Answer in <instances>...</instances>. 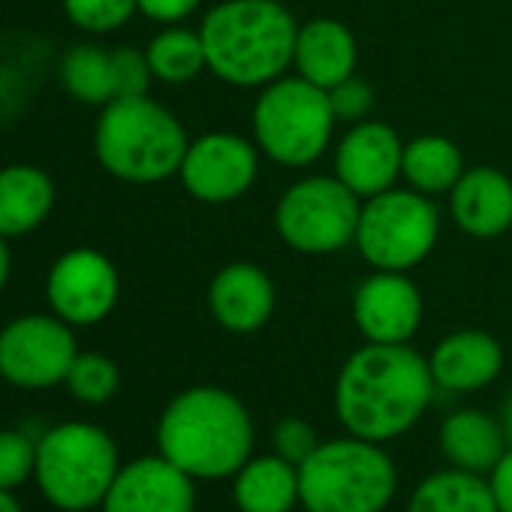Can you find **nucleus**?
<instances>
[{
    "label": "nucleus",
    "instance_id": "28",
    "mask_svg": "<svg viewBox=\"0 0 512 512\" xmlns=\"http://www.w3.org/2000/svg\"><path fill=\"white\" fill-rule=\"evenodd\" d=\"M139 10L136 0H64L67 19L85 34H112Z\"/></svg>",
    "mask_w": 512,
    "mask_h": 512
},
{
    "label": "nucleus",
    "instance_id": "8",
    "mask_svg": "<svg viewBox=\"0 0 512 512\" xmlns=\"http://www.w3.org/2000/svg\"><path fill=\"white\" fill-rule=\"evenodd\" d=\"M440 235V214L431 196L419 190L389 187L362 199L356 226V247L362 260L380 272H410L434 250Z\"/></svg>",
    "mask_w": 512,
    "mask_h": 512
},
{
    "label": "nucleus",
    "instance_id": "23",
    "mask_svg": "<svg viewBox=\"0 0 512 512\" xmlns=\"http://www.w3.org/2000/svg\"><path fill=\"white\" fill-rule=\"evenodd\" d=\"M407 512H500V509L482 473L449 467L425 476L416 485Z\"/></svg>",
    "mask_w": 512,
    "mask_h": 512
},
{
    "label": "nucleus",
    "instance_id": "20",
    "mask_svg": "<svg viewBox=\"0 0 512 512\" xmlns=\"http://www.w3.org/2000/svg\"><path fill=\"white\" fill-rule=\"evenodd\" d=\"M440 449L452 467L470 473H491L506 455L509 440L500 419L482 410H455L440 425Z\"/></svg>",
    "mask_w": 512,
    "mask_h": 512
},
{
    "label": "nucleus",
    "instance_id": "26",
    "mask_svg": "<svg viewBox=\"0 0 512 512\" xmlns=\"http://www.w3.org/2000/svg\"><path fill=\"white\" fill-rule=\"evenodd\" d=\"M61 79L64 88L88 106H106L115 100V70H112V52L79 43L73 46L61 61Z\"/></svg>",
    "mask_w": 512,
    "mask_h": 512
},
{
    "label": "nucleus",
    "instance_id": "9",
    "mask_svg": "<svg viewBox=\"0 0 512 512\" xmlns=\"http://www.w3.org/2000/svg\"><path fill=\"white\" fill-rule=\"evenodd\" d=\"M359 214L362 199L338 175H308L278 199L275 229L290 250L326 256L356 241Z\"/></svg>",
    "mask_w": 512,
    "mask_h": 512
},
{
    "label": "nucleus",
    "instance_id": "22",
    "mask_svg": "<svg viewBox=\"0 0 512 512\" xmlns=\"http://www.w3.org/2000/svg\"><path fill=\"white\" fill-rule=\"evenodd\" d=\"M55 205V184L40 166L16 163L0 169V235L37 229Z\"/></svg>",
    "mask_w": 512,
    "mask_h": 512
},
{
    "label": "nucleus",
    "instance_id": "33",
    "mask_svg": "<svg viewBox=\"0 0 512 512\" xmlns=\"http://www.w3.org/2000/svg\"><path fill=\"white\" fill-rule=\"evenodd\" d=\"M136 4H139L142 16L163 22V25H175V22L187 19L190 13H196L202 0H136Z\"/></svg>",
    "mask_w": 512,
    "mask_h": 512
},
{
    "label": "nucleus",
    "instance_id": "32",
    "mask_svg": "<svg viewBox=\"0 0 512 512\" xmlns=\"http://www.w3.org/2000/svg\"><path fill=\"white\" fill-rule=\"evenodd\" d=\"M329 100H332V109H335L338 121L356 124V121L368 118V112L374 106V91L359 76H350L347 82H341V85H335L329 91Z\"/></svg>",
    "mask_w": 512,
    "mask_h": 512
},
{
    "label": "nucleus",
    "instance_id": "7",
    "mask_svg": "<svg viewBox=\"0 0 512 512\" xmlns=\"http://www.w3.org/2000/svg\"><path fill=\"white\" fill-rule=\"evenodd\" d=\"M115 440L88 422H64L37 443V482L46 500L64 512L103 506L118 476Z\"/></svg>",
    "mask_w": 512,
    "mask_h": 512
},
{
    "label": "nucleus",
    "instance_id": "11",
    "mask_svg": "<svg viewBox=\"0 0 512 512\" xmlns=\"http://www.w3.org/2000/svg\"><path fill=\"white\" fill-rule=\"evenodd\" d=\"M260 172V148L238 133H205L184 151L178 178L184 190L205 205L241 199Z\"/></svg>",
    "mask_w": 512,
    "mask_h": 512
},
{
    "label": "nucleus",
    "instance_id": "31",
    "mask_svg": "<svg viewBox=\"0 0 512 512\" xmlns=\"http://www.w3.org/2000/svg\"><path fill=\"white\" fill-rule=\"evenodd\" d=\"M275 452L287 461H293L296 467L302 461H308L314 455V449L323 443L314 431V425L308 419H299V416H284L278 425H275Z\"/></svg>",
    "mask_w": 512,
    "mask_h": 512
},
{
    "label": "nucleus",
    "instance_id": "14",
    "mask_svg": "<svg viewBox=\"0 0 512 512\" xmlns=\"http://www.w3.org/2000/svg\"><path fill=\"white\" fill-rule=\"evenodd\" d=\"M404 142L383 121H356L335 148V175L359 196L371 199L401 178Z\"/></svg>",
    "mask_w": 512,
    "mask_h": 512
},
{
    "label": "nucleus",
    "instance_id": "3",
    "mask_svg": "<svg viewBox=\"0 0 512 512\" xmlns=\"http://www.w3.org/2000/svg\"><path fill=\"white\" fill-rule=\"evenodd\" d=\"M160 455L193 479L235 476L253 452V419L232 392L193 386L175 395L157 425Z\"/></svg>",
    "mask_w": 512,
    "mask_h": 512
},
{
    "label": "nucleus",
    "instance_id": "17",
    "mask_svg": "<svg viewBox=\"0 0 512 512\" xmlns=\"http://www.w3.org/2000/svg\"><path fill=\"white\" fill-rule=\"evenodd\" d=\"M449 211L461 232L473 238H497L512 226V181L494 166L464 169L449 190Z\"/></svg>",
    "mask_w": 512,
    "mask_h": 512
},
{
    "label": "nucleus",
    "instance_id": "15",
    "mask_svg": "<svg viewBox=\"0 0 512 512\" xmlns=\"http://www.w3.org/2000/svg\"><path fill=\"white\" fill-rule=\"evenodd\" d=\"M196 479L163 455L124 464L103 500V512H196Z\"/></svg>",
    "mask_w": 512,
    "mask_h": 512
},
{
    "label": "nucleus",
    "instance_id": "19",
    "mask_svg": "<svg viewBox=\"0 0 512 512\" xmlns=\"http://www.w3.org/2000/svg\"><path fill=\"white\" fill-rule=\"evenodd\" d=\"M359 46L353 31L338 19H311L299 25L293 67L296 76L308 79L311 85L332 91L335 85L356 76Z\"/></svg>",
    "mask_w": 512,
    "mask_h": 512
},
{
    "label": "nucleus",
    "instance_id": "18",
    "mask_svg": "<svg viewBox=\"0 0 512 512\" xmlns=\"http://www.w3.org/2000/svg\"><path fill=\"white\" fill-rule=\"evenodd\" d=\"M437 389L479 392L491 386L503 371V347L497 338L479 329H461L446 335L428 356Z\"/></svg>",
    "mask_w": 512,
    "mask_h": 512
},
{
    "label": "nucleus",
    "instance_id": "5",
    "mask_svg": "<svg viewBox=\"0 0 512 512\" xmlns=\"http://www.w3.org/2000/svg\"><path fill=\"white\" fill-rule=\"evenodd\" d=\"M398 488V470L383 443L362 437L323 440L299 464V497L308 512H383Z\"/></svg>",
    "mask_w": 512,
    "mask_h": 512
},
{
    "label": "nucleus",
    "instance_id": "12",
    "mask_svg": "<svg viewBox=\"0 0 512 512\" xmlns=\"http://www.w3.org/2000/svg\"><path fill=\"white\" fill-rule=\"evenodd\" d=\"M46 290L52 311L64 323L94 326L115 311L121 281L109 256L91 247H76L52 266Z\"/></svg>",
    "mask_w": 512,
    "mask_h": 512
},
{
    "label": "nucleus",
    "instance_id": "36",
    "mask_svg": "<svg viewBox=\"0 0 512 512\" xmlns=\"http://www.w3.org/2000/svg\"><path fill=\"white\" fill-rule=\"evenodd\" d=\"M500 425H503V434H506V440H509V446H512V392H509V395H506V401H503Z\"/></svg>",
    "mask_w": 512,
    "mask_h": 512
},
{
    "label": "nucleus",
    "instance_id": "29",
    "mask_svg": "<svg viewBox=\"0 0 512 512\" xmlns=\"http://www.w3.org/2000/svg\"><path fill=\"white\" fill-rule=\"evenodd\" d=\"M37 470V443L22 431H0V491L19 488Z\"/></svg>",
    "mask_w": 512,
    "mask_h": 512
},
{
    "label": "nucleus",
    "instance_id": "35",
    "mask_svg": "<svg viewBox=\"0 0 512 512\" xmlns=\"http://www.w3.org/2000/svg\"><path fill=\"white\" fill-rule=\"evenodd\" d=\"M10 247H7V238L0 235V290L7 287V281H10Z\"/></svg>",
    "mask_w": 512,
    "mask_h": 512
},
{
    "label": "nucleus",
    "instance_id": "24",
    "mask_svg": "<svg viewBox=\"0 0 512 512\" xmlns=\"http://www.w3.org/2000/svg\"><path fill=\"white\" fill-rule=\"evenodd\" d=\"M461 175H464V157L452 139L419 136L413 142H404L401 178L407 181V187L425 196H437V193H449Z\"/></svg>",
    "mask_w": 512,
    "mask_h": 512
},
{
    "label": "nucleus",
    "instance_id": "16",
    "mask_svg": "<svg viewBox=\"0 0 512 512\" xmlns=\"http://www.w3.org/2000/svg\"><path fill=\"white\" fill-rule=\"evenodd\" d=\"M275 284L256 263L223 266L208 287V311L232 335L260 332L275 314Z\"/></svg>",
    "mask_w": 512,
    "mask_h": 512
},
{
    "label": "nucleus",
    "instance_id": "21",
    "mask_svg": "<svg viewBox=\"0 0 512 512\" xmlns=\"http://www.w3.org/2000/svg\"><path fill=\"white\" fill-rule=\"evenodd\" d=\"M232 500L241 512H293L302 503L299 467L278 452L250 455L232 476Z\"/></svg>",
    "mask_w": 512,
    "mask_h": 512
},
{
    "label": "nucleus",
    "instance_id": "27",
    "mask_svg": "<svg viewBox=\"0 0 512 512\" xmlns=\"http://www.w3.org/2000/svg\"><path fill=\"white\" fill-rule=\"evenodd\" d=\"M70 392L85 401V404H106L118 386H121V371L118 365L103 356V353H79L73 359V368L64 380Z\"/></svg>",
    "mask_w": 512,
    "mask_h": 512
},
{
    "label": "nucleus",
    "instance_id": "30",
    "mask_svg": "<svg viewBox=\"0 0 512 512\" xmlns=\"http://www.w3.org/2000/svg\"><path fill=\"white\" fill-rule=\"evenodd\" d=\"M112 70H115V100L118 97H145L148 85L154 79L148 55L133 49V46H121L112 49Z\"/></svg>",
    "mask_w": 512,
    "mask_h": 512
},
{
    "label": "nucleus",
    "instance_id": "13",
    "mask_svg": "<svg viewBox=\"0 0 512 512\" xmlns=\"http://www.w3.org/2000/svg\"><path fill=\"white\" fill-rule=\"evenodd\" d=\"M422 293L407 272L368 275L353 293V323L368 344H407L422 326Z\"/></svg>",
    "mask_w": 512,
    "mask_h": 512
},
{
    "label": "nucleus",
    "instance_id": "34",
    "mask_svg": "<svg viewBox=\"0 0 512 512\" xmlns=\"http://www.w3.org/2000/svg\"><path fill=\"white\" fill-rule=\"evenodd\" d=\"M488 485H491L497 509L500 512H512V446L506 449V455L488 473Z\"/></svg>",
    "mask_w": 512,
    "mask_h": 512
},
{
    "label": "nucleus",
    "instance_id": "4",
    "mask_svg": "<svg viewBox=\"0 0 512 512\" xmlns=\"http://www.w3.org/2000/svg\"><path fill=\"white\" fill-rule=\"evenodd\" d=\"M187 145L181 121L148 94L106 103L94 133L100 166L127 184H157L178 175Z\"/></svg>",
    "mask_w": 512,
    "mask_h": 512
},
{
    "label": "nucleus",
    "instance_id": "2",
    "mask_svg": "<svg viewBox=\"0 0 512 512\" xmlns=\"http://www.w3.org/2000/svg\"><path fill=\"white\" fill-rule=\"evenodd\" d=\"M299 25L281 0H223L199 37L208 70L232 88H266L293 67Z\"/></svg>",
    "mask_w": 512,
    "mask_h": 512
},
{
    "label": "nucleus",
    "instance_id": "6",
    "mask_svg": "<svg viewBox=\"0 0 512 512\" xmlns=\"http://www.w3.org/2000/svg\"><path fill=\"white\" fill-rule=\"evenodd\" d=\"M335 109L329 91L302 76H281L253 103V142L281 166H311L326 154L335 136Z\"/></svg>",
    "mask_w": 512,
    "mask_h": 512
},
{
    "label": "nucleus",
    "instance_id": "37",
    "mask_svg": "<svg viewBox=\"0 0 512 512\" xmlns=\"http://www.w3.org/2000/svg\"><path fill=\"white\" fill-rule=\"evenodd\" d=\"M0 512H22V503L10 491H0Z\"/></svg>",
    "mask_w": 512,
    "mask_h": 512
},
{
    "label": "nucleus",
    "instance_id": "1",
    "mask_svg": "<svg viewBox=\"0 0 512 512\" xmlns=\"http://www.w3.org/2000/svg\"><path fill=\"white\" fill-rule=\"evenodd\" d=\"M434 389L428 359L410 344H365L338 371L335 413L347 434L389 443L422 419Z\"/></svg>",
    "mask_w": 512,
    "mask_h": 512
},
{
    "label": "nucleus",
    "instance_id": "25",
    "mask_svg": "<svg viewBox=\"0 0 512 512\" xmlns=\"http://www.w3.org/2000/svg\"><path fill=\"white\" fill-rule=\"evenodd\" d=\"M145 55H148L154 79H160L166 85L193 82L202 70H208L202 37H199V31H187V28H166V31H160L148 43Z\"/></svg>",
    "mask_w": 512,
    "mask_h": 512
},
{
    "label": "nucleus",
    "instance_id": "10",
    "mask_svg": "<svg viewBox=\"0 0 512 512\" xmlns=\"http://www.w3.org/2000/svg\"><path fill=\"white\" fill-rule=\"evenodd\" d=\"M79 356L70 323L58 314H28L0 329V377L22 389H49L67 380Z\"/></svg>",
    "mask_w": 512,
    "mask_h": 512
}]
</instances>
